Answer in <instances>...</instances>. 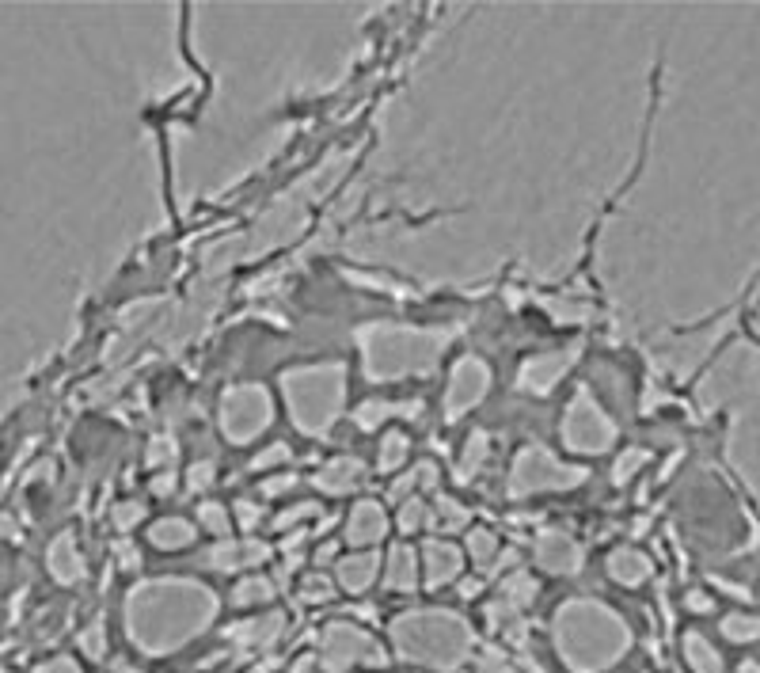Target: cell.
<instances>
[{
    "label": "cell",
    "mask_w": 760,
    "mask_h": 673,
    "mask_svg": "<svg viewBox=\"0 0 760 673\" xmlns=\"http://www.w3.org/2000/svg\"><path fill=\"white\" fill-rule=\"evenodd\" d=\"M555 647L574 673H597L627 651V628L601 605L574 601L567 609H559Z\"/></svg>",
    "instance_id": "obj_1"
},
{
    "label": "cell",
    "mask_w": 760,
    "mask_h": 673,
    "mask_svg": "<svg viewBox=\"0 0 760 673\" xmlns=\"http://www.w3.org/2000/svg\"><path fill=\"white\" fill-rule=\"evenodd\" d=\"M320 658L327 673H346L354 666H380L384 651L373 635L354 628V624H331L320 639Z\"/></svg>",
    "instance_id": "obj_3"
},
{
    "label": "cell",
    "mask_w": 760,
    "mask_h": 673,
    "mask_svg": "<svg viewBox=\"0 0 760 673\" xmlns=\"http://www.w3.org/2000/svg\"><path fill=\"white\" fill-rule=\"evenodd\" d=\"M479 673H517V670H513L510 662H506V658H502L498 651H491V654H483V662H479Z\"/></svg>",
    "instance_id": "obj_6"
},
{
    "label": "cell",
    "mask_w": 760,
    "mask_h": 673,
    "mask_svg": "<svg viewBox=\"0 0 760 673\" xmlns=\"http://www.w3.org/2000/svg\"><path fill=\"white\" fill-rule=\"evenodd\" d=\"M266 597H270V586H266L263 578H247V582L236 586L232 601H236V605H259V601H266Z\"/></svg>",
    "instance_id": "obj_5"
},
{
    "label": "cell",
    "mask_w": 760,
    "mask_h": 673,
    "mask_svg": "<svg viewBox=\"0 0 760 673\" xmlns=\"http://www.w3.org/2000/svg\"><path fill=\"white\" fill-rule=\"evenodd\" d=\"M282 628H285L282 616L266 613V616H259V620H251V624L240 628V643H247V647H270V643H278Z\"/></svg>",
    "instance_id": "obj_4"
},
{
    "label": "cell",
    "mask_w": 760,
    "mask_h": 673,
    "mask_svg": "<svg viewBox=\"0 0 760 673\" xmlns=\"http://www.w3.org/2000/svg\"><path fill=\"white\" fill-rule=\"evenodd\" d=\"M35 673H80L73 658H50V662H42Z\"/></svg>",
    "instance_id": "obj_7"
},
{
    "label": "cell",
    "mask_w": 760,
    "mask_h": 673,
    "mask_svg": "<svg viewBox=\"0 0 760 673\" xmlns=\"http://www.w3.org/2000/svg\"><path fill=\"white\" fill-rule=\"evenodd\" d=\"M396 651L415 662V666H430V670H456L468 654H472L475 635L472 628L453 613H407L396 620L392 628Z\"/></svg>",
    "instance_id": "obj_2"
}]
</instances>
